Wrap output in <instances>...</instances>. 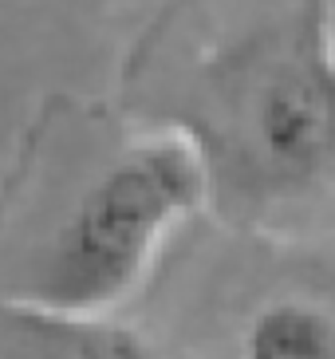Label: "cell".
I'll list each match as a JSON object with an SVG mask.
<instances>
[{
  "label": "cell",
  "instance_id": "1",
  "mask_svg": "<svg viewBox=\"0 0 335 359\" xmlns=\"http://www.w3.org/2000/svg\"><path fill=\"white\" fill-rule=\"evenodd\" d=\"M205 194L210 166L189 135L162 130L130 142L63 213L20 296L71 316H111Z\"/></svg>",
  "mask_w": 335,
  "mask_h": 359
},
{
  "label": "cell",
  "instance_id": "2",
  "mask_svg": "<svg viewBox=\"0 0 335 359\" xmlns=\"http://www.w3.org/2000/svg\"><path fill=\"white\" fill-rule=\"evenodd\" d=\"M249 150L280 186L335 174V64L292 55L257 79L249 95Z\"/></svg>",
  "mask_w": 335,
  "mask_h": 359
},
{
  "label": "cell",
  "instance_id": "3",
  "mask_svg": "<svg viewBox=\"0 0 335 359\" xmlns=\"http://www.w3.org/2000/svg\"><path fill=\"white\" fill-rule=\"evenodd\" d=\"M0 359H154L107 316H71L16 296L0 300Z\"/></svg>",
  "mask_w": 335,
  "mask_h": 359
},
{
  "label": "cell",
  "instance_id": "4",
  "mask_svg": "<svg viewBox=\"0 0 335 359\" xmlns=\"http://www.w3.org/2000/svg\"><path fill=\"white\" fill-rule=\"evenodd\" d=\"M241 359H335V316L300 296L273 300L245 327Z\"/></svg>",
  "mask_w": 335,
  "mask_h": 359
}]
</instances>
